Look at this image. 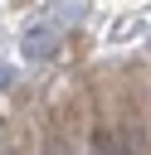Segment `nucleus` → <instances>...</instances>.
Here are the masks:
<instances>
[{
  "mask_svg": "<svg viewBox=\"0 0 151 155\" xmlns=\"http://www.w3.org/2000/svg\"><path fill=\"white\" fill-rule=\"evenodd\" d=\"M54 48H58V29H54V19L24 29V58H49Z\"/></svg>",
  "mask_w": 151,
  "mask_h": 155,
  "instance_id": "f257e3e1",
  "label": "nucleus"
},
{
  "mask_svg": "<svg viewBox=\"0 0 151 155\" xmlns=\"http://www.w3.org/2000/svg\"><path fill=\"white\" fill-rule=\"evenodd\" d=\"M10 82H15V73H10V68H0V87H10Z\"/></svg>",
  "mask_w": 151,
  "mask_h": 155,
  "instance_id": "f03ea898",
  "label": "nucleus"
}]
</instances>
